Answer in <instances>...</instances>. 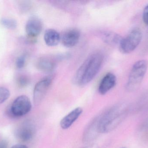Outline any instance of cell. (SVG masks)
<instances>
[{
    "label": "cell",
    "mask_w": 148,
    "mask_h": 148,
    "mask_svg": "<svg viewBox=\"0 0 148 148\" xmlns=\"http://www.w3.org/2000/svg\"><path fill=\"white\" fill-rule=\"evenodd\" d=\"M32 108L29 98L25 95L18 96L15 99L8 110V114L14 118L22 117L28 114Z\"/></svg>",
    "instance_id": "cell-4"
},
{
    "label": "cell",
    "mask_w": 148,
    "mask_h": 148,
    "mask_svg": "<svg viewBox=\"0 0 148 148\" xmlns=\"http://www.w3.org/2000/svg\"><path fill=\"white\" fill-rule=\"evenodd\" d=\"M56 65V59L50 56H42L39 58L36 62V68L45 73L52 72L55 69Z\"/></svg>",
    "instance_id": "cell-11"
},
{
    "label": "cell",
    "mask_w": 148,
    "mask_h": 148,
    "mask_svg": "<svg viewBox=\"0 0 148 148\" xmlns=\"http://www.w3.org/2000/svg\"><path fill=\"white\" fill-rule=\"evenodd\" d=\"M82 112L83 109L82 108L77 107L75 109L62 118L60 123L61 127L63 129L69 128L79 118Z\"/></svg>",
    "instance_id": "cell-12"
},
{
    "label": "cell",
    "mask_w": 148,
    "mask_h": 148,
    "mask_svg": "<svg viewBox=\"0 0 148 148\" xmlns=\"http://www.w3.org/2000/svg\"><path fill=\"white\" fill-rule=\"evenodd\" d=\"M102 39L104 42L110 45L120 44L122 38L120 35L114 32L108 31L103 34Z\"/></svg>",
    "instance_id": "cell-15"
},
{
    "label": "cell",
    "mask_w": 148,
    "mask_h": 148,
    "mask_svg": "<svg viewBox=\"0 0 148 148\" xmlns=\"http://www.w3.org/2000/svg\"><path fill=\"white\" fill-rule=\"evenodd\" d=\"M10 96L9 90L5 87H0V104L6 101Z\"/></svg>",
    "instance_id": "cell-18"
},
{
    "label": "cell",
    "mask_w": 148,
    "mask_h": 148,
    "mask_svg": "<svg viewBox=\"0 0 148 148\" xmlns=\"http://www.w3.org/2000/svg\"><path fill=\"white\" fill-rule=\"evenodd\" d=\"M142 34L140 29L135 28L132 30L125 38H122L119 48L121 52L130 54L134 51L140 43Z\"/></svg>",
    "instance_id": "cell-5"
},
{
    "label": "cell",
    "mask_w": 148,
    "mask_h": 148,
    "mask_svg": "<svg viewBox=\"0 0 148 148\" xmlns=\"http://www.w3.org/2000/svg\"><path fill=\"white\" fill-rule=\"evenodd\" d=\"M11 148H28L27 146L22 144H16L14 145Z\"/></svg>",
    "instance_id": "cell-22"
},
{
    "label": "cell",
    "mask_w": 148,
    "mask_h": 148,
    "mask_svg": "<svg viewBox=\"0 0 148 148\" xmlns=\"http://www.w3.org/2000/svg\"><path fill=\"white\" fill-rule=\"evenodd\" d=\"M8 142L5 140L0 141V148H8Z\"/></svg>",
    "instance_id": "cell-21"
},
{
    "label": "cell",
    "mask_w": 148,
    "mask_h": 148,
    "mask_svg": "<svg viewBox=\"0 0 148 148\" xmlns=\"http://www.w3.org/2000/svg\"><path fill=\"white\" fill-rule=\"evenodd\" d=\"M148 67L147 61L145 60H140L134 64L126 84V89L128 91H135L140 86L147 73Z\"/></svg>",
    "instance_id": "cell-3"
},
{
    "label": "cell",
    "mask_w": 148,
    "mask_h": 148,
    "mask_svg": "<svg viewBox=\"0 0 148 148\" xmlns=\"http://www.w3.org/2000/svg\"><path fill=\"white\" fill-rule=\"evenodd\" d=\"M53 78L47 76L39 81L35 86L34 90V102L35 105H39L46 96L52 83Z\"/></svg>",
    "instance_id": "cell-6"
},
{
    "label": "cell",
    "mask_w": 148,
    "mask_h": 148,
    "mask_svg": "<svg viewBox=\"0 0 148 148\" xmlns=\"http://www.w3.org/2000/svg\"><path fill=\"white\" fill-rule=\"evenodd\" d=\"M0 23L4 28L11 30H14L17 27L16 21L11 18H1L0 20Z\"/></svg>",
    "instance_id": "cell-16"
},
{
    "label": "cell",
    "mask_w": 148,
    "mask_h": 148,
    "mask_svg": "<svg viewBox=\"0 0 148 148\" xmlns=\"http://www.w3.org/2000/svg\"><path fill=\"white\" fill-rule=\"evenodd\" d=\"M35 131V127L33 123L30 121H26L17 128L15 135L18 140L23 142H27L33 139Z\"/></svg>",
    "instance_id": "cell-7"
},
{
    "label": "cell",
    "mask_w": 148,
    "mask_h": 148,
    "mask_svg": "<svg viewBox=\"0 0 148 148\" xmlns=\"http://www.w3.org/2000/svg\"><path fill=\"white\" fill-rule=\"evenodd\" d=\"M103 60V56L100 52L93 53L87 57L74 76L75 83L80 86L89 83L99 72Z\"/></svg>",
    "instance_id": "cell-1"
},
{
    "label": "cell",
    "mask_w": 148,
    "mask_h": 148,
    "mask_svg": "<svg viewBox=\"0 0 148 148\" xmlns=\"http://www.w3.org/2000/svg\"><path fill=\"white\" fill-rule=\"evenodd\" d=\"M42 29V22L38 17L36 16L30 17L28 20L25 26L27 37L33 39H36Z\"/></svg>",
    "instance_id": "cell-8"
},
{
    "label": "cell",
    "mask_w": 148,
    "mask_h": 148,
    "mask_svg": "<svg viewBox=\"0 0 148 148\" xmlns=\"http://www.w3.org/2000/svg\"><path fill=\"white\" fill-rule=\"evenodd\" d=\"M44 39L47 46L54 47L59 44L60 41V36L55 30L49 29L44 33Z\"/></svg>",
    "instance_id": "cell-14"
},
{
    "label": "cell",
    "mask_w": 148,
    "mask_h": 148,
    "mask_svg": "<svg viewBox=\"0 0 148 148\" xmlns=\"http://www.w3.org/2000/svg\"><path fill=\"white\" fill-rule=\"evenodd\" d=\"M127 109L123 106H114L99 117L98 128L99 133H108L117 127L124 120Z\"/></svg>",
    "instance_id": "cell-2"
},
{
    "label": "cell",
    "mask_w": 148,
    "mask_h": 148,
    "mask_svg": "<svg viewBox=\"0 0 148 148\" xmlns=\"http://www.w3.org/2000/svg\"><path fill=\"white\" fill-rule=\"evenodd\" d=\"M125 148V147H122V148Z\"/></svg>",
    "instance_id": "cell-24"
},
{
    "label": "cell",
    "mask_w": 148,
    "mask_h": 148,
    "mask_svg": "<svg viewBox=\"0 0 148 148\" xmlns=\"http://www.w3.org/2000/svg\"><path fill=\"white\" fill-rule=\"evenodd\" d=\"M80 33L76 29H71L66 31L62 36V44L67 47H73L79 41Z\"/></svg>",
    "instance_id": "cell-9"
},
{
    "label": "cell",
    "mask_w": 148,
    "mask_h": 148,
    "mask_svg": "<svg viewBox=\"0 0 148 148\" xmlns=\"http://www.w3.org/2000/svg\"><path fill=\"white\" fill-rule=\"evenodd\" d=\"M116 78L111 73L106 74L102 79L98 87V92L101 95H105L114 87L116 84Z\"/></svg>",
    "instance_id": "cell-10"
},
{
    "label": "cell",
    "mask_w": 148,
    "mask_h": 148,
    "mask_svg": "<svg viewBox=\"0 0 148 148\" xmlns=\"http://www.w3.org/2000/svg\"><path fill=\"white\" fill-rule=\"evenodd\" d=\"M82 148H98L97 145H89V146H87V147H83Z\"/></svg>",
    "instance_id": "cell-23"
},
{
    "label": "cell",
    "mask_w": 148,
    "mask_h": 148,
    "mask_svg": "<svg viewBox=\"0 0 148 148\" xmlns=\"http://www.w3.org/2000/svg\"><path fill=\"white\" fill-rule=\"evenodd\" d=\"M16 83L18 87L20 88H24L27 87L29 84L30 80L27 76L20 75L16 78Z\"/></svg>",
    "instance_id": "cell-17"
},
{
    "label": "cell",
    "mask_w": 148,
    "mask_h": 148,
    "mask_svg": "<svg viewBox=\"0 0 148 148\" xmlns=\"http://www.w3.org/2000/svg\"><path fill=\"white\" fill-rule=\"evenodd\" d=\"M26 61V56L25 55H21L18 56L16 61V68L19 69L23 68L25 66Z\"/></svg>",
    "instance_id": "cell-19"
},
{
    "label": "cell",
    "mask_w": 148,
    "mask_h": 148,
    "mask_svg": "<svg viewBox=\"0 0 148 148\" xmlns=\"http://www.w3.org/2000/svg\"><path fill=\"white\" fill-rule=\"evenodd\" d=\"M143 21L145 24L148 25V4L145 7L143 10Z\"/></svg>",
    "instance_id": "cell-20"
},
{
    "label": "cell",
    "mask_w": 148,
    "mask_h": 148,
    "mask_svg": "<svg viewBox=\"0 0 148 148\" xmlns=\"http://www.w3.org/2000/svg\"><path fill=\"white\" fill-rule=\"evenodd\" d=\"M98 120L99 117L94 119L87 127L84 134L83 141L84 142L88 143L92 141L97 134L99 133L98 128Z\"/></svg>",
    "instance_id": "cell-13"
}]
</instances>
